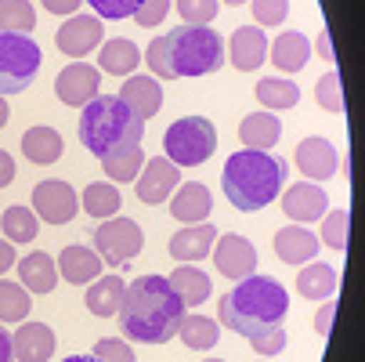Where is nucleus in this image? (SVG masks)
<instances>
[{
	"instance_id": "ea45409f",
	"label": "nucleus",
	"mask_w": 365,
	"mask_h": 362,
	"mask_svg": "<svg viewBox=\"0 0 365 362\" xmlns=\"http://www.w3.org/2000/svg\"><path fill=\"white\" fill-rule=\"evenodd\" d=\"M315 98L326 113H344V84H340V73H326L319 84H315Z\"/></svg>"
},
{
	"instance_id": "aec40b11",
	"label": "nucleus",
	"mask_w": 365,
	"mask_h": 362,
	"mask_svg": "<svg viewBox=\"0 0 365 362\" xmlns=\"http://www.w3.org/2000/svg\"><path fill=\"white\" fill-rule=\"evenodd\" d=\"M319 236L311 232L307 225H286L275 232V253H279V261L286 265H307V261H315V253H319Z\"/></svg>"
},
{
	"instance_id": "a878e982",
	"label": "nucleus",
	"mask_w": 365,
	"mask_h": 362,
	"mask_svg": "<svg viewBox=\"0 0 365 362\" xmlns=\"http://www.w3.org/2000/svg\"><path fill=\"white\" fill-rule=\"evenodd\" d=\"M311 59V40L300 29H286L275 36L272 44V66H279V73H300Z\"/></svg>"
},
{
	"instance_id": "ddd939ff",
	"label": "nucleus",
	"mask_w": 365,
	"mask_h": 362,
	"mask_svg": "<svg viewBox=\"0 0 365 362\" xmlns=\"http://www.w3.org/2000/svg\"><path fill=\"white\" fill-rule=\"evenodd\" d=\"M55 44L62 55H69L73 62H80L83 55H91L94 47H101V19L98 15H73L62 22V29L55 33Z\"/></svg>"
},
{
	"instance_id": "dca6fc26",
	"label": "nucleus",
	"mask_w": 365,
	"mask_h": 362,
	"mask_svg": "<svg viewBox=\"0 0 365 362\" xmlns=\"http://www.w3.org/2000/svg\"><path fill=\"white\" fill-rule=\"evenodd\" d=\"M123 106L145 124V120H152L155 113L163 109V87L155 84V76H138V73H130L127 80H123V87H120V94H116Z\"/></svg>"
},
{
	"instance_id": "72a5a7b5",
	"label": "nucleus",
	"mask_w": 365,
	"mask_h": 362,
	"mask_svg": "<svg viewBox=\"0 0 365 362\" xmlns=\"http://www.w3.org/2000/svg\"><path fill=\"white\" fill-rule=\"evenodd\" d=\"M178 337L185 341L188 351H214L217 348V337H221V326L206 316H185L181 326H178Z\"/></svg>"
},
{
	"instance_id": "f8f14e48",
	"label": "nucleus",
	"mask_w": 365,
	"mask_h": 362,
	"mask_svg": "<svg viewBox=\"0 0 365 362\" xmlns=\"http://www.w3.org/2000/svg\"><path fill=\"white\" fill-rule=\"evenodd\" d=\"M98 87H101V73H98V66H87V62L66 66L58 73V80H55V94L62 98V106H69V109H83L87 101H94Z\"/></svg>"
},
{
	"instance_id": "864d4df0",
	"label": "nucleus",
	"mask_w": 365,
	"mask_h": 362,
	"mask_svg": "<svg viewBox=\"0 0 365 362\" xmlns=\"http://www.w3.org/2000/svg\"><path fill=\"white\" fill-rule=\"evenodd\" d=\"M8 116H11V109H8V98L0 94V131H4V124H8Z\"/></svg>"
},
{
	"instance_id": "0eeeda50",
	"label": "nucleus",
	"mask_w": 365,
	"mask_h": 362,
	"mask_svg": "<svg viewBox=\"0 0 365 362\" xmlns=\"http://www.w3.org/2000/svg\"><path fill=\"white\" fill-rule=\"evenodd\" d=\"M40 73V47L33 36L0 33V94H22Z\"/></svg>"
},
{
	"instance_id": "20e7f679",
	"label": "nucleus",
	"mask_w": 365,
	"mask_h": 362,
	"mask_svg": "<svg viewBox=\"0 0 365 362\" xmlns=\"http://www.w3.org/2000/svg\"><path fill=\"white\" fill-rule=\"evenodd\" d=\"M286 174H289V164L275 156V152H257V149L232 152L225 164V174H221L225 199L242 214L264 211L268 203L279 199Z\"/></svg>"
},
{
	"instance_id": "423d86ee",
	"label": "nucleus",
	"mask_w": 365,
	"mask_h": 362,
	"mask_svg": "<svg viewBox=\"0 0 365 362\" xmlns=\"http://www.w3.org/2000/svg\"><path fill=\"white\" fill-rule=\"evenodd\" d=\"M163 149L174 167H202L217 152V127L206 116H181L167 127Z\"/></svg>"
},
{
	"instance_id": "09e8293b",
	"label": "nucleus",
	"mask_w": 365,
	"mask_h": 362,
	"mask_svg": "<svg viewBox=\"0 0 365 362\" xmlns=\"http://www.w3.org/2000/svg\"><path fill=\"white\" fill-rule=\"evenodd\" d=\"M40 4L51 11V15H76V8L83 0H40Z\"/></svg>"
},
{
	"instance_id": "a211bd4d",
	"label": "nucleus",
	"mask_w": 365,
	"mask_h": 362,
	"mask_svg": "<svg viewBox=\"0 0 365 362\" xmlns=\"http://www.w3.org/2000/svg\"><path fill=\"white\" fill-rule=\"evenodd\" d=\"M214 243H217V228L202 221V225H185L181 232H174L167 250H170L174 261H181V265H195V261H202V257H210Z\"/></svg>"
},
{
	"instance_id": "8fccbe9b",
	"label": "nucleus",
	"mask_w": 365,
	"mask_h": 362,
	"mask_svg": "<svg viewBox=\"0 0 365 362\" xmlns=\"http://www.w3.org/2000/svg\"><path fill=\"white\" fill-rule=\"evenodd\" d=\"M8 268H15V246L8 239H0V276H4Z\"/></svg>"
},
{
	"instance_id": "bb28decb",
	"label": "nucleus",
	"mask_w": 365,
	"mask_h": 362,
	"mask_svg": "<svg viewBox=\"0 0 365 362\" xmlns=\"http://www.w3.org/2000/svg\"><path fill=\"white\" fill-rule=\"evenodd\" d=\"M22 152H26V160L29 164H40V167H47V164H58L62 160V152H66V141H62V134L55 131V127H29L26 134H22Z\"/></svg>"
},
{
	"instance_id": "7c9ffc66",
	"label": "nucleus",
	"mask_w": 365,
	"mask_h": 362,
	"mask_svg": "<svg viewBox=\"0 0 365 362\" xmlns=\"http://www.w3.org/2000/svg\"><path fill=\"white\" fill-rule=\"evenodd\" d=\"M80 206H83V214L106 221V218H116V211L123 206V196H120V188H116L113 181H91V185L83 188Z\"/></svg>"
},
{
	"instance_id": "58836bf2",
	"label": "nucleus",
	"mask_w": 365,
	"mask_h": 362,
	"mask_svg": "<svg viewBox=\"0 0 365 362\" xmlns=\"http://www.w3.org/2000/svg\"><path fill=\"white\" fill-rule=\"evenodd\" d=\"M174 8L181 11L185 26H210L221 11L217 0H174Z\"/></svg>"
},
{
	"instance_id": "f3484780",
	"label": "nucleus",
	"mask_w": 365,
	"mask_h": 362,
	"mask_svg": "<svg viewBox=\"0 0 365 362\" xmlns=\"http://www.w3.org/2000/svg\"><path fill=\"white\" fill-rule=\"evenodd\" d=\"M214 211V196L202 181H185L174 188L170 196V214L181 221V225H202Z\"/></svg>"
},
{
	"instance_id": "2f4dec72",
	"label": "nucleus",
	"mask_w": 365,
	"mask_h": 362,
	"mask_svg": "<svg viewBox=\"0 0 365 362\" xmlns=\"http://www.w3.org/2000/svg\"><path fill=\"white\" fill-rule=\"evenodd\" d=\"M101 167H106V178L116 185V181H138L141 167H145V149L141 145H123L109 156H101Z\"/></svg>"
},
{
	"instance_id": "b1692460",
	"label": "nucleus",
	"mask_w": 365,
	"mask_h": 362,
	"mask_svg": "<svg viewBox=\"0 0 365 362\" xmlns=\"http://www.w3.org/2000/svg\"><path fill=\"white\" fill-rule=\"evenodd\" d=\"M19 279L29 293H51L58 286V265H55V257L43 253V250H33L26 253L22 261H19Z\"/></svg>"
},
{
	"instance_id": "6e6d98bb",
	"label": "nucleus",
	"mask_w": 365,
	"mask_h": 362,
	"mask_svg": "<svg viewBox=\"0 0 365 362\" xmlns=\"http://www.w3.org/2000/svg\"><path fill=\"white\" fill-rule=\"evenodd\" d=\"M217 4H232L235 8V4H246V0H217Z\"/></svg>"
},
{
	"instance_id": "1a4fd4ad",
	"label": "nucleus",
	"mask_w": 365,
	"mask_h": 362,
	"mask_svg": "<svg viewBox=\"0 0 365 362\" xmlns=\"http://www.w3.org/2000/svg\"><path fill=\"white\" fill-rule=\"evenodd\" d=\"M76 188L62 178H51V181H40L33 188V214L47 225H69L76 218Z\"/></svg>"
},
{
	"instance_id": "f704fd0d",
	"label": "nucleus",
	"mask_w": 365,
	"mask_h": 362,
	"mask_svg": "<svg viewBox=\"0 0 365 362\" xmlns=\"http://www.w3.org/2000/svg\"><path fill=\"white\" fill-rule=\"evenodd\" d=\"M257 98H260V106L282 113L300 101V87L293 80H282V76H264V80H257Z\"/></svg>"
},
{
	"instance_id": "e433bc0d",
	"label": "nucleus",
	"mask_w": 365,
	"mask_h": 362,
	"mask_svg": "<svg viewBox=\"0 0 365 362\" xmlns=\"http://www.w3.org/2000/svg\"><path fill=\"white\" fill-rule=\"evenodd\" d=\"M36 29V11L29 0H0V33H22Z\"/></svg>"
},
{
	"instance_id": "5fc2aeb1",
	"label": "nucleus",
	"mask_w": 365,
	"mask_h": 362,
	"mask_svg": "<svg viewBox=\"0 0 365 362\" xmlns=\"http://www.w3.org/2000/svg\"><path fill=\"white\" fill-rule=\"evenodd\" d=\"M62 362H98L94 355H69V358H62Z\"/></svg>"
},
{
	"instance_id": "4c0bfd02",
	"label": "nucleus",
	"mask_w": 365,
	"mask_h": 362,
	"mask_svg": "<svg viewBox=\"0 0 365 362\" xmlns=\"http://www.w3.org/2000/svg\"><path fill=\"white\" fill-rule=\"evenodd\" d=\"M347 228H351V214L344 211V206H336V211H326V214H322V236H319V243H326V246H333L336 253H344V250H347Z\"/></svg>"
},
{
	"instance_id": "5701e85b",
	"label": "nucleus",
	"mask_w": 365,
	"mask_h": 362,
	"mask_svg": "<svg viewBox=\"0 0 365 362\" xmlns=\"http://www.w3.org/2000/svg\"><path fill=\"white\" fill-rule=\"evenodd\" d=\"M141 66V51L134 40L127 36H113L98 47V73H109V76H130Z\"/></svg>"
},
{
	"instance_id": "de8ad7c7",
	"label": "nucleus",
	"mask_w": 365,
	"mask_h": 362,
	"mask_svg": "<svg viewBox=\"0 0 365 362\" xmlns=\"http://www.w3.org/2000/svg\"><path fill=\"white\" fill-rule=\"evenodd\" d=\"M15 181V156L8 149H0V188H8Z\"/></svg>"
},
{
	"instance_id": "6e6552de",
	"label": "nucleus",
	"mask_w": 365,
	"mask_h": 362,
	"mask_svg": "<svg viewBox=\"0 0 365 362\" xmlns=\"http://www.w3.org/2000/svg\"><path fill=\"white\" fill-rule=\"evenodd\" d=\"M94 253L101 257V265H109V268H123V265H130L134 257L141 253V246H145V232H141V225L138 221H130V218H106L98 228H94Z\"/></svg>"
},
{
	"instance_id": "2eb2a0df",
	"label": "nucleus",
	"mask_w": 365,
	"mask_h": 362,
	"mask_svg": "<svg viewBox=\"0 0 365 362\" xmlns=\"http://www.w3.org/2000/svg\"><path fill=\"white\" fill-rule=\"evenodd\" d=\"M297 167L304 181H329L340 171V152L326 138H304L297 145Z\"/></svg>"
},
{
	"instance_id": "a19ab883",
	"label": "nucleus",
	"mask_w": 365,
	"mask_h": 362,
	"mask_svg": "<svg viewBox=\"0 0 365 362\" xmlns=\"http://www.w3.org/2000/svg\"><path fill=\"white\" fill-rule=\"evenodd\" d=\"M94 358L98 362H138L134 348L127 341H120V337H101L94 344Z\"/></svg>"
},
{
	"instance_id": "4be33fe9",
	"label": "nucleus",
	"mask_w": 365,
	"mask_h": 362,
	"mask_svg": "<svg viewBox=\"0 0 365 362\" xmlns=\"http://www.w3.org/2000/svg\"><path fill=\"white\" fill-rule=\"evenodd\" d=\"M55 265H58V276L73 286H87L101 276V257L91 246H66L55 257Z\"/></svg>"
},
{
	"instance_id": "9b49d317",
	"label": "nucleus",
	"mask_w": 365,
	"mask_h": 362,
	"mask_svg": "<svg viewBox=\"0 0 365 362\" xmlns=\"http://www.w3.org/2000/svg\"><path fill=\"white\" fill-rule=\"evenodd\" d=\"M178 181H181V167H174L167 156H155V160H145V167H141L134 188H138V199H141V203L160 206V203H167V199L174 196Z\"/></svg>"
},
{
	"instance_id": "393cba45",
	"label": "nucleus",
	"mask_w": 365,
	"mask_h": 362,
	"mask_svg": "<svg viewBox=\"0 0 365 362\" xmlns=\"http://www.w3.org/2000/svg\"><path fill=\"white\" fill-rule=\"evenodd\" d=\"M123 276H98L94 283H87V312L98 316V319H109L120 312V301H123Z\"/></svg>"
},
{
	"instance_id": "3c124183",
	"label": "nucleus",
	"mask_w": 365,
	"mask_h": 362,
	"mask_svg": "<svg viewBox=\"0 0 365 362\" xmlns=\"http://www.w3.org/2000/svg\"><path fill=\"white\" fill-rule=\"evenodd\" d=\"M311 51H319V55H322L326 62H336V51H333V44H329V33H326V29L319 33V44L311 47Z\"/></svg>"
},
{
	"instance_id": "79ce46f5",
	"label": "nucleus",
	"mask_w": 365,
	"mask_h": 362,
	"mask_svg": "<svg viewBox=\"0 0 365 362\" xmlns=\"http://www.w3.org/2000/svg\"><path fill=\"white\" fill-rule=\"evenodd\" d=\"M289 15V0H253V19L257 26H282Z\"/></svg>"
},
{
	"instance_id": "9d476101",
	"label": "nucleus",
	"mask_w": 365,
	"mask_h": 362,
	"mask_svg": "<svg viewBox=\"0 0 365 362\" xmlns=\"http://www.w3.org/2000/svg\"><path fill=\"white\" fill-rule=\"evenodd\" d=\"M214 265L221 268V276L225 279H246V276H253V268H257V246L246 239V236H239V232H225V236H217V243H214Z\"/></svg>"
},
{
	"instance_id": "39448f33",
	"label": "nucleus",
	"mask_w": 365,
	"mask_h": 362,
	"mask_svg": "<svg viewBox=\"0 0 365 362\" xmlns=\"http://www.w3.org/2000/svg\"><path fill=\"white\" fill-rule=\"evenodd\" d=\"M145 124L123 106L116 94H98L94 101L83 106L80 116V141L94 152V156H109V152L123 145H141Z\"/></svg>"
},
{
	"instance_id": "7ed1b4c3",
	"label": "nucleus",
	"mask_w": 365,
	"mask_h": 362,
	"mask_svg": "<svg viewBox=\"0 0 365 362\" xmlns=\"http://www.w3.org/2000/svg\"><path fill=\"white\" fill-rule=\"evenodd\" d=\"M289 316V293L272 276H246L235 283V290L221 293L217 319L239 337H257L264 330L282 326Z\"/></svg>"
},
{
	"instance_id": "c03bdc74",
	"label": "nucleus",
	"mask_w": 365,
	"mask_h": 362,
	"mask_svg": "<svg viewBox=\"0 0 365 362\" xmlns=\"http://www.w3.org/2000/svg\"><path fill=\"white\" fill-rule=\"evenodd\" d=\"M87 4L98 11V19H109V22H120V19H130L141 0H87Z\"/></svg>"
},
{
	"instance_id": "c85d7f7f",
	"label": "nucleus",
	"mask_w": 365,
	"mask_h": 362,
	"mask_svg": "<svg viewBox=\"0 0 365 362\" xmlns=\"http://www.w3.org/2000/svg\"><path fill=\"white\" fill-rule=\"evenodd\" d=\"M336 286H340V276L326 261H311L307 268L297 272V293L307 301H329L336 293Z\"/></svg>"
},
{
	"instance_id": "603ef678",
	"label": "nucleus",
	"mask_w": 365,
	"mask_h": 362,
	"mask_svg": "<svg viewBox=\"0 0 365 362\" xmlns=\"http://www.w3.org/2000/svg\"><path fill=\"white\" fill-rule=\"evenodd\" d=\"M0 362H15V348H11V333L0 326Z\"/></svg>"
},
{
	"instance_id": "412c9836",
	"label": "nucleus",
	"mask_w": 365,
	"mask_h": 362,
	"mask_svg": "<svg viewBox=\"0 0 365 362\" xmlns=\"http://www.w3.org/2000/svg\"><path fill=\"white\" fill-rule=\"evenodd\" d=\"M11 348H15V358L19 362H47L58 348V337L47 323H26L19 326V333L11 337Z\"/></svg>"
},
{
	"instance_id": "6ab92c4d",
	"label": "nucleus",
	"mask_w": 365,
	"mask_h": 362,
	"mask_svg": "<svg viewBox=\"0 0 365 362\" xmlns=\"http://www.w3.org/2000/svg\"><path fill=\"white\" fill-rule=\"evenodd\" d=\"M228 59H232V66L242 69V73L260 69V66H264V59H268V36H264V29H260V26H239V29L232 33Z\"/></svg>"
},
{
	"instance_id": "c9c22d12",
	"label": "nucleus",
	"mask_w": 365,
	"mask_h": 362,
	"mask_svg": "<svg viewBox=\"0 0 365 362\" xmlns=\"http://www.w3.org/2000/svg\"><path fill=\"white\" fill-rule=\"evenodd\" d=\"M33 308V297L22 283L0 279V323H22Z\"/></svg>"
},
{
	"instance_id": "37998d69",
	"label": "nucleus",
	"mask_w": 365,
	"mask_h": 362,
	"mask_svg": "<svg viewBox=\"0 0 365 362\" xmlns=\"http://www.w3.org/2000/svg\"><path fill=\"white\" fill-rule=\"evenodd\" d=\"M170 11H174V0H141V8L134 11V22L141 29H152V26H160Z\"/></svg>"
},
{
	"instance_id": "cd10ccee",
	"label": "nucleus",
	"mask_w": 365,
	"mask_h": 362,
	"mask_svg": "<svg viewBox=\"0 0 365 362\" xmlns=\"http://www.w3.org/2000/svg\"><path fill=\"white\" fill-rule=\"evenodd\" d=\"M282 138V124L279 116L272 113H250L242 124H239V141L246 149H257V152H272Z\"/></svg>"
},
{
	"instance_id": "f257e3e1",
	"label": "nucleus",
	"mask_w": 365,
	"mask_h": 362,
	"mask_svg": "<svg viewBox=\"0 0 365 362\" xmlns=\"http://www.w3.org/2000/svg\"><path fill=\"white\" fill-rule=\"evenodd\" d=\"M120 330L138 344H167L178 337L185 319V301L163 276H138L120 301Z\"/></svg>"
},
{
	"instance_id": "473e14b6",
	"label": "nucleus",
	"mask_w": 365,
	"mask_h": 362,
	"mask_svg": "<svg viewBox=\"0 0 365 362\" xmlns=\"http://www.w3.org/2000/svg\"><path fill=\"white\" fill-rule=\"evenodd\" d=\"M0 232H4L8 243H33L36 232H40V218L33 214V206L15 203L0 214Z\"/></svg>"
},
{
	"instance_id": "f03ea898",
	"label": "nucleus",
	"mask_w": 365,
	"mask_h": 362,
	"mask_svg": "<svg viewBox=\"0 0 365 362\" xmlns=\"http://www.w3.org/2000/svg\"><path fill=\"white\" fill-rule=\"evenodd\" d=\"M145 62L160 80L210 76L225 66V44L210 26H178L148 44Z\"/></svg>"
},
{
	"instance_id": "4468645a",
	"label": "nucleus",
	"mask_w": 365,
	"mask_h": 362,
	"mask_svg": "<svg viewBox=\"0 0 365 362\" xmlns=\"http://www.w3.org/2000/svg\"><path fill=\"white\" fill-rule=\"evenodd\" d=\"M326 211H329V196L315 181H300V185H289L282 192V214L293 225H311V221H319Z\"/></svg>"
},
{
	"instance_id": "c756f323",
	"label": "nucleus",
	"mask_w": 365,
	"mask_h": 362,
	"mask_svg": "<svg viewBox=\"0 0 365 362\" xmlns=\"http://www.w3.org/2000/svg\"><path fill=\"white\" fill-rule=\"evenodd\" d=\"M167 283H170V286H174V293L185 301V308H195V304H202V301H210V293H214L210 276H206L202 268H192V265L174 268Z\"/></svg>"
},
{
	"instance_id": "4d7b16f0",
	"label": "nucleus",
	"mask_w": 365,
	"mask_h": 362,
	"mask_svg": "<svg viewBox=\"0 0 365 362\" xmlns=\"http://www.w3.org/2000/svg\"><path fill=\"white\" fill-rule=\"evenodd\" d=\"M202 362H225V358H202Z\"/></svg>"
},
{
	"instance_id": "a18cd8bd",
	"label": "nucleus",
	"mask_w": 365,
	"mask_h": 362,
	"mask_svg": "<svg viewBox=\"0 0 365 362\" xmlns=\"http://www.w3.org/2000/svg\"><path fill=\"white\" fill-rule=\"evenodd\" d=\"M250 344H253V351H257V355H279V351L286 348V330H282V326L264 330V333L250 337Z\"/></svg>"
},
{
	"instance_id": "49530a36",
	"label": "nucleus",
	"mask_w": 365,
	"mask_h": 362,
	"mask_svg": "<svg viewBox=\"0 0 365 362\" xmlns=\"http://www.w3.org/2000/svg\"><path fill=\"white\" fill-rule=\"evenodd\" d=\"M333 319H336V301H326V304H322V312L315 316V333H319V337H329Z\"/></svg>"
}]
</instances>
